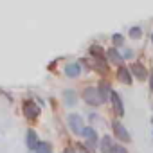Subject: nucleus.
Masks as SVG:
<instances>
[{
  "mask_svg": "<svg viewBox=\"0 0 153 153\" xmlns=\"http://www.w3.org/2000/svg\"><path fill=\"white\" fill-rule=\"evenodd\" d=\"M140 36H142V29H140V27L135 25V27L130 29V38H131V40H139Z\"/></svg>",
  "mask_w": 153,
  "mask_h": 153,
  "instance_id": "17",
  "label": "nucleus"
},
{
  "mask_svg": "<svg viewBox=\"0 0 153 153\" xmlns=\"http://www.w3.org/2000/svg\"><path fill=\"white\" fill-rule=\"evenodd\" d=\"M34 153H52V151H51V144H49V142H43V140H40V144L36 146Z\"/></svg>",
  "mask_w": 153,
  "mask_h": 153,
  "instance_id": "16",
  "label": "nucleus"
},
{
  "mask_svg": "<svg viewBox=\"0 0 153 153\" xmlns=\"http://www.w3.org/2000/svg\"><path fill=\"white\" fill-rule=\"evenodd\" d=\"M61 153H78V151H76L74 148H65V149H63Z\"/></svg>",
  "mask_w": 153,
  "mask_h": 153,
  "instance_id": "23",
  "label": "nucleus"
},
{
  "mask_svg": "<svg viewBox=\"0 0 153 153\" xmlns=\"http://www.w3.org/2000/svg\"><path fill=\"white\" fill-rule=\"evenodd\" d=\"M112 128H114V133H115V137L119 139V140H123V142H130V133H128V130L115 119L114 123H112Z\"/></svg>",
  "mask_w": 153,
  "mask_h": 153,
  "instance_id": "4",
  "label": "nucleus"
},
{
  "mask_svg": "<svg viewBox=\"0 0 153 153\" xmlns=\"http://www.w3.org/2000/svg\"><path fill=\"white\" fill-rule=\"evenodd\" d=\"M112 153H128V149L124 146H121V144H115L114 149H112Z\"/></svg>",
  "mask_w": 153,
  "mask_h": 153,
  "instance_id": "20",
  "label": "nucleus"
},
{
  "mask_svg": "<svg viewBox=\"0 0 153 153\" xmlns=\"http://www.w3.org/2000/svg\"><path fill=\"white\" fill-rule=\"evenodd\" d=\"M133 58V51H124V54H123V59H131Z\"/></svg>",
  "mask_w": 153,
  "mask_h": 153,
  "instance_id": "21",
  "label": "nucleus"
},
{
  "mask_svg": "<svg viewBox=\"0 0 153 153\" xmlns=\"http://www.w3.org/2000/svg\"><path fill=\"white\" fill-rule=\"evenodd\" d=\"M117 79H119L121 83H124V85H131L133 76H131V72H130V68H128V67L121 65V67L117 68Z\"/></svg>",
  "mask_w": 153,
  "mask_h": 153,
  "instance_id": "7",
  "label": "nucleus"
},
{
  "mask_svg": "<svg viewBox=\"0 0 153 153\" xmlns=\"http://www.w3.org/2000/svg\"><path fill=\"white\" fill-rule=\"evenodd\" d=\"M97 88H99V94H101V97H103V101L106 103V99H108V97L112 96V92H114V90L110 88V83H108V81H101Z\"/></svg>",
  "mask_w": 153,
  "mask_h": 153,
  "instance_id": "14",
  "label": "nucleus"
},
{
  "mask_svg": "<svg viewBox=\"0 0 153 153\" xmlns=\"http://www.w3.org/2000/svg\"><path fill=\"white\" fill-rule=\"evenodd\" d=\"M130 72H131V76H135L137 79H146V67L142 65V63H131V67H130Z\"/></svg>",
  "mask_w": 153,
  "mask_h": 153,
  "instance_id": "8",
  "label": "nucleus"
},
{
  "mask_svg": "<svg viewBox=\"0 0 153 153\" xmlns=\"http://www.w3.org/2000/svg\"><path fill=\"white\" fill-rule=\"evenodd\" d=\"M83 137L87 139V146L92 149V148H96L97 146V142H99V139H97V131L92 128V126H87L85 130H83Z\"/></svg>",
  "mask_w": 153,
  "mask_h": 153,
  "instance_id": "5",
  "label": "nucleus"
},
{
  "mask_svg": "<svg viewBox=\"0 0 153 153\" xmlns=\"http://www.w3.org/2000/svg\"><path fill=\"white\" fill-rule=\"evenodd\" d=\"M106 59L112 61V63H121V61H123V54H121L115 47H112V49L106 51Z\"/></svg>",
  "mask_w": 153,
  "mask_h": 153,
  "instance_id": "13",
  "label": "nucleus"
},
{
  "mask_svg": "<svg viewBox=\"0 0 153 153\" xmlns=\"http://www.w3.org/2000/svg\"><path fill=\"white\" fill-rule=\"evenodd\" d=\"M76 151H78V153H92V149L87 146V144H76Z\"/></svg>",
  "mask_w": 153,
  "mask_h": 153,
  "instance_id": "19",
  "label": "nucleus"
},
{
  "mask_svg": "<svg viewBox=\"0 0 153 153\" xmlns=\"http://www.w3.org/2000/svg\"><path fill=\"white\" fill-rule=\"evenodd\" d=\"M112 42H114V45H115V49H117V47H121V45L124 43V36H123L121 33H115V34L112 36Z\"/></svg>",
  "mask_w": 153,
  "mask_h": 153,
  "instance_id": "18",
  "label": "nucleus"
},
{
  "mask_svg": "<svg viewBox=\"0 0 153 153\" xmlns=\"http://www.w3.org/2000/svg\"><path fill=\"white\" fill-rule=\"evenodd\" d=\"M25 144H27V148H29L31 151H34V149H36V146L40 144L38 135H36V131H34V130H27V133H25Z\"/></svg>",
  "mask_w": 153,
  "mask_h": 153,
  "instance_id": "9",
  "label": "nucleus"
},
{
  "mask_svg": "<svg viewBox=\"0 0 153 153\" xmlns=\"http://www.w3.org/2000/svg\"><path fill=\"white\" fill-rule=\"evenodd\" d=\"M81 74V65L79 63H68L65 67V76L67 78H78Z\"/></svg>",
  "mask_w": 153,
  "mask_h": 153,
  "instance_id": "10",
  "label": "nucleus"
},
{
  "mask_svg": "<svg viewBox=\"0 0 153 153\" xmlns=\"http://www.w3.org/2000/svg\"><path fill=\"white\" fill-rule=\"evenodd\" d=\"M67 123H68V128L72 130V133H76V135H83V130L87 128L83 123V117L79 114H68Z\"/></svg>",
  "mask_w": 153,
  "mask_h": 153,
  "instance_id": "2",
  "label": "nucleus"
},
{
  "mask_svg": "<svg viewBox=\"0 0 153 153\" xmlns=\"http://www.w3.org/2000/svg\"><path fill=\"white\" fill-rule=\"evenodd\" d=\"M110 99H112V105H114V112H115V115H117V117H123V115H124V105H123L121 96L114 90L112 96H110Z\"/></svg>",
  "mask_w": 153,
  "mask_h": 153,
  "instance_id": "6",
  "label": "nucleus"
},
{
  "mask_svg": "<svg viewBox=\"0 0 153 153\" xmlns=\"http://www.w3.org/2000/svg\"><path fill=\"white\" fill-rule=\"evenodd\" d=\"M22 112H24V115L27 117V119H38L40 117V114H42V108L33 101V99H25L24 103H22Z\"/></svg>",
  "mask_w": 153,
  "mask_h": 153,
  "instance_id": "3",
  "label": "nucleus"
},
{
  "mask_svg": "<svg viewBox=\"0 0 153 153\" xmlns=\"http://www.w3.org/2000/svg\"><path fill=\"white\" fill-rule=\"evenodd\" d=\"M63 99H65V105L67 106H74L76 103H78V96H76V92L72 88H67L63 92Z\"/></svg>",
  "mask_w": 153,
  "mask_h": 153,
  "instance_id": "12",
  "label": "nucleus"
},
{
  "mask_svg": "<svg viewBox=\"0 0 153 153\" xmlns=\"http://www.w3.org/2000/svg\"><path fill=\"white\" fill-rule=\"evenodd\" d=\"M114 140H112V137L110 135H105L103 139H101V144H99V148H101V153H112V149H114Z\"/></svg>",
  "mask_w": 153,
  "mask_h": 153,
  "instance_id": "11",
  "label": "nucleus"
},
{
  "mask_svg": "<svg viewBox=\"0 0 153 153\" xmlns=\"http://www.w3.org/2000/svg\"><path fill=\"white\" fill-rule=\"evenodd\" d=\"M149 90L153 92V70H149Z\"/></svg>",
  "mask_w": 153,
  "mask_h": 153,
  "instance_id": "22",
  "label": "nucleus"
},
{
  "mask_svg": "<svg viewBox=\"0 0 153 153\" xmlns=\"http://www.w3.org/2000/svg\"><path fill=\"white\" fill-rule=\"evenodd\" d=\"M151 42H153V34H151Z\"/></svg>",
  "mask_w": 153,
  "mask_h": 153,
  "instance_id": "24",
  "label": "nucleus"
},
{
  "mask_svg": "<svg viewBox=\"0 0 153 153\" xmlns=\"http://www.w3.org/2000/svg\"><path fill=\"white\" fill-rule=\"evenodd\" d=\"M90 56L94 58V59H99V61H105L106 58V52L103 51V47H99V45H92L90 47Z\"/></svg>",
  "mask_w": 153,
  "mask_h": 153,
  "instance_id": "15",
  "label": "nucleus"
},
{
  "mask_svg": "<svg viewBox=\"0 0 153 153\" xmlns=\"http://www.w3.org/2000/svg\"><path fill=\"white\" fill-rule=\"evenodd\" d=\"M83 99H85L90 106H99V105L105 103L103 97H101V94H99V88H97V87H87V88L83 90Z\"/></svg>",
  "mask_w": 153,
  "mask_h": 153,
  "instance_id": "1",
  "label": "nucleus"
}]
</instances>
